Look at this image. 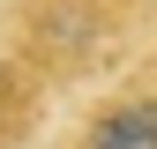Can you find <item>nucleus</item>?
Wrapping results in <instances>:
<instances>
[{"mask_svg": "<svg viewBox=\"0 0 157 149\" xmlns=\"http://www.w3.org/2000/svg\"><path fill=\"white\" fill-rule=\"evenodd\" d=\"M142 52H157V0H0V149H37Z\"/></svg>", "mask_w": 157, "mask_h": 149, "instance_id": "nucleus-1", "label": "nucleus"}, {"mask_svg": "<svg viewBox=\"0 0 157 149\" xmlns=\"http://www.w3.org/2000/svg\"><path fill=\"white\" fill-rule=\"evenodd\" d=\"M45 149H157V67H135L90 104H75L45 134Z\"/></svg>", "mask_w": 157, "mask_h": 149, "instance_id": "nucleus-2", "label": "nucleus"}]
</instances>
